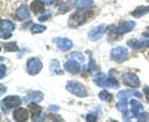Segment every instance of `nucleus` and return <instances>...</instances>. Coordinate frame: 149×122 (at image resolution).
<instances>
[{
    "mask_svg": "<svg viewBox=\"0 0 149 122\" xmlns=\"http://www.w3.org/2000/svg\"><path fill=\"white\" fill-rule=\"evenodd\" d=\"M130 109H132V115H134L136 117L141 114V112H143V106H142L141 102L137 101V100L130 101Z\"/></svg>",
    "mask_w": 149,
    "mask_h": 122,
    "instance_id": "19",
    "label": "nucleus"
},
{
    "mask_svg": "<svg viewBox=\"0 0 149 122\" xmlns=\"http://www.w3.org/2000/svg\"><path fill=\"white\" fill-rule=\"evenodd\" d=\"M65 70H66L67 72L70 74H78L80 72V62H77L76 60H72V59H70L66 64H65Z\"/></svg>",
    "mask_w": 149,
    "mask_h": 122,
    "instance_id": "11",
    "label": "nucleus"
},
{
    "mask_svg": "<svg viewBox=\"0 0 149 122\" xmlns=\"http://www.w3.org/2000/svg\"><path fill=\"white\" fill-rule=\"evenodd\" d=\"M86 121H88V122L97 121V116H96V115H91V114H88V115L86 116Z\"/></svg>",
    "mask_w": 149,
    "mask_h": 122,
    "instance_id": "31",
    "label": "nucleus"
},
{
    "mask_svg": "<svg viewBox=\"0 0 149 122\" xmlns=\"http://www.w3.org/2000/svg\"><path fill=\"white\" fill-rule=\"evenodd\" d=\"M117 109L122 112H125L128 110V105H127V100H119L117 104Z\"/></svg>",
    "mask_w": 149,
    "mask_h": 122,
    "instance_id": "27",
    "label": "nucleus"
},
{
    "mask_svg": "<svg viewBox=\"0 0 149 122\" xmlns=\"http://www.w3.org/2000/svg\"><path fill=\"white\" fill-rule=\"evenodd\" d=\"M123 82L124 85H127L132 88H136L141 85V81H139V79L137 75H134L132 72H128V74H124L123 75Z\"/></svg>",
    "mask_w": 149,
    "mask_h": 122,
    "instance_id": "8",
    "label": "nucleus"
},
{
    "mask_svg": "<svg viewBox=\"0 0 149 122\" xmlns=\"http://www.w3.org/2000/svg\"><path fill=\"white\" fill-rule=\"evenodd\" d=\"M5 69L6 67L1 64V66H0V79H4V76H5V74H6V70Z\"/></svg>",
    "mask_w": 149,
    "mask_h": 122,
    "instance_id": "32",
    "label": "nucleus"
},
{
    "mask_svg": "<svg viewBox=\"0 0 149 122\" xmlns=\"http://www.w3.org/2000/svg\"><path fill=\"white\" fill-rule=\"evenodd\" d=\"M44 98V93L40 92V91H34V92H30L29 95L25 96V102H40L42 101Z\"/></svg>",
    "mask_w": 149,
    "mask_h": 122,
    "instance_id": "13",
    "label": "nucleus"
},
{
    "mask_svg": "<svg viewBox=\"0 0 149 122\" xmlns=\"http://www.w3.org/2000/svg\"><path fill=\"white\" fill-rule=\"evenodd\" d=\"M50 69H51V74H55V75L62 74L61 67H60V62L57 60H52V61H51V62H50Z\"/></svg>",
    "mask_w": 149,
    "mask_h": 122,
    "instance_id": "23",
    "label": "nucleus"
},
{
    "mask_svg": "<svg viewBox=\"0 0 149 122\" xmlns=\"http://www.w3.org/2000/svg\"><path fill=\"white\" fill-rule=\"evenodd\" d=\"M3 104L5 105L6 112H8L9 109H13V107L20 105V104H21V98L17 97V96H8V97H5V98L3 100Z\"/></svg>",
    "mask_w": 149,
    "mask_h": 122,
    "instance_id": "10",
    "label": "nucleus"
},
{
    "mask_svg": "<svg viewBox=\"0 0 149 122\" xmlns=\"http://www.w3.org/2000/svg\"><path fill=\"white\" fill-rule=\"evenodd\" d=\"M98 97L101 98L102 101H106V102H111V101H112V98H113V96H112L111 93H109L108 91H106V90L101 91V92L98 93Z\"/></svg>",
    "mask_w": 149,
    "mask_h": 122,
    "instance_id": "24",
    "label": "nucleus"
},
{
    "mask_svg": "<svg viewBox=\"0 0 149 122\" xmlns=\"http://www.w3.org/2000/svg\"><path fill=\"white\" fill-rule=\"evenodd\" d=\"M92 5H93V0H78L74 6H76L77 10H87Z\"/></svg>",
    "mask_w": 149,
    "mask_h": 122,
    "instance_id": "20",
    "label": "nucleus"
},
{
    "mask_svg": "<svg viewBox=\"0 0 149 122\" xmlns=\"http://www.w3.org/2000/svg\"><path fill=\"white\" fill-rule=\"evenodd\" d=\"M14 120L17 121V122H22V121H26L29 115H27V111L25 109H16L14 111Z\"/></svg>",
    "mask_w": 149,
    "mask_h": 122,
    "instance_id": "15",
    "label": "nucleus"
},
{
    "mask_svg": "<svg viewBox=\"0 0 149 122\" xmlns=\"http://www.w3.org/2000/svg\"><path fill=\"white\" fill-rule=\"evenodd\" d=\"M143 36H146V37H149V26L147 27V31H146V32H143Z\"/></svg>",
    "mask_w": 149,
    "mask_h": 122,
    "instance_id": "39",
    "label": "nucleus"
},
{
    "mask_svg": "<svg viewBox=\"0 0 149 122\" xmlns=\"http://www.w3.org/2000/svg\"><path fill=\"white\" fill-rule=\"evenodd\" d=\"M128 45L133 46V49H142V48H149V39L143 41H129Z\"/></svg>",
    "mask_w": 149,
    "mask_h": 122,
    "instance_id": "22",
    "label": "nucleus"
},
{
    "mask_svg": "<svg viewBox=\"0 0 149 122\" xmlns=\"http://www.w3.org/2000/svg\"><path fill=\"white\" fill-rule=\"evenodd\" d=\"M148 13H149V6H138L130 14H132V16H134V18H142L143 15H146Z\"/></svg>",
    "mask_w": 149,
    "mask_h": 122,
    "instance_id": "21",
    "label": "nucleus"
},
{
    "mask_svg": "<svg viewBox=\"0 0 149 122\" xmlns=\"http://www.w3.org/2000/svg\"><path fill=\"white\" fill-rule=\"evenodd\" d=\"M10 36H11V32H3V34H1L3 39H9Z\"/></svg>",
    "mask_w": 149,
    "mask_h": 122,
    "instance_id": "35",
    "label": "nucleus"
},
{
    "mask_svg": "<svg viewBox=\"0 0 149 122\" xmlns=\"http://www.w3.org/2000/svg\"><path fill=\"white\" fill-rule=\"evenodd\" d=\"M129 96H137V97L141 98L142 93L136 91V90H124V91H119L118 95H117V97L119 98V100H128Z\"/></svg>",
    "mask_w": 149,
    "mask_h": 122,
    "instance_id": "14",
    "label": "nucleus"
},
{
    "mask_svg": "<svg viewBox=\"0 0 149 122\" xmlns=\"http://www.w3.org/2000/svg\"><path fill=\"white\" fill-rule=\"evenodd\" d=\"M134 27H136V22L134 21H124V22H120L114 29L113 32H116V34H118V35H123V34H127V32L132 31Z\"/></svg>",
    "mask_w": 149,
    "mask_h": 122,
    "instance_id": "7",
    "label": "nucleus"
},
{
    "mask_svg": "<svg viewBox=\"0 0 149 122\" xmlns=\"http://www.w3.org/2000/svg\"><path fill=\"white\" fill-rule=\"evenodd\" d=\"M51 111H58V106H50Z\"/></svg>",
    "mask_w": 149,
    "mask_h": 122,
    "instance_id": "38",
    "label": "nucleus"
},
{
    "mask_svg": "<svg viewBox=\"0 0 149 122\" xmlns=\"http://www.w3.org/2000/svg\"><path fill=\"white\" fill-rule=\"evenodd\" d=\"M128 57V50L124 46H117L113 48L111 51V59L117 62H123L124 60H127Z\"/></svg>",
    "mask_w": 149,
    "mask_h": 122,
    "instance_id": "3",
    "label": "nucleus"
},
{
    "mask_svg": "<svg viewBox=\"0 0 149 122\" xmlns=\"http://www.w3.org/2000/svg\"><path fill=\"white\" fill-rule=\"evenodd\" d=\"M15 16L19 19V20H29V18H30L29 8H27L26 5H21V6L16 10Z\"/></svg>",
    "mask_w": 149,
    "mask_h": 122,
    "instance_id": "12",
    "label": "nucleus"
},
{
    "mask_svg": "<svg viewBox=\"0 0 149 122\" xmlns=\"http://www.w3.org/2000/svg\"><path fill=\"white\" fill-rule=\"evenodd\" d=\"M0 87H1V95H3V93H4V91H5V90H6V87H5V86H4V85H1V86H0Z\"/></svg>",
    "mask_w": 149,
    "mask_h": 122,
    "instance_id": "40",
    "label": "nucleus"
},
{
    "mask_svg": "<svg viewBox=\"0 0 149 122\" xmlns=\"http://www.w3.org/2000/svg\"><path fill=\"white\" fill-rule=\"evenodd\" d=\"M46 30V27L41 24H34L31 26V32L32 34H40V32H44Z\"/></svg>",
    "mask_w": 149,
    "mask_h": 122,
    "instance_id": "25",
    "label": "nucleus"
},
{
    "mask_svg": "<svg viewBox=\"0 0 149 122\" xmlns=\"http://www.w3.org/2000/svg\"><path fill=\"white\" fill-rule=\"evenodd\" d=\"M41 1H44L46 5H52V4L56 1V0H41Z\"/></svg>",
    "mask_w": 149,
    "mask_h": 122,
    "instance_id": "36",
    "label": "nucleus"
},
{
    "mask_svg": "<svg viewBox=\"0 0 149 122\" xmlns=\"http://www.w3.org/2000/svg\"><path fill=\"white\" fill-rule=\"evenodd\" d=\"M88 70H90L91 72H98L100 71L98 66H97L96 62L93 60H90V64H88Z\"/></svg>",
    "mask_w": 149,
    "mask_h": 122,
    "instance_id": "29",
    "label": "nucleus"
},
{
    "mask_svg": "<svg viewBox=\"0 0 149 122\" xmlns=\"http://www.w3.org/2000/svg\"><path fill=\"white\" fill-rule=\"evenodd\" d=\"M29 110L31 112V115H32V120H36L37 117L40 116L41 114V107L37 105V102H30L29 104Z\"/></svg>",
    "mask_w": 149,
    "mask_h": 122,
    "instance_id": "18",
    "label": "nucleus"
},
{
    "mask_svg": "<svg viewBox=\"0 0 149 122\" xmlns=\"http://www.w3.org/2000/svg\"><path fill=\"white\" fill-rule=\"evenodd\" d=\"M66 90L77 97H86L87 96V90H86L85 85H82V83L78 81H68L66 83Z\"/></svg>",
    "mask_w": 149,
    "mask_h": 122,
    "instance_id": "2",
    "label": "nucleus"
},
{
    "mask_svg": "<svg viewBox=\"0 0 149 122\" xmlns=\"http://www.w3.org/2000/svg\"><path fill=\"white\" fill-rule=\"evenodd\" d=\"M0 29H1V34L3 32H13V30L15 29V25L10 20H1L0 21Z\"/></svg>",
    "mask_w": 149,
    "mask_h": 122,
    "instance_id": "17",
    "label": "nucleus"
},
{
    "mask_svg": "<svg viewBox=\"0 0 149 122\" xmlns=\"http://www.w3.org/2000/svg\"><path fill=\"white\" fill-rule=\"evenodd\" d=\"M54 43L57 45V48L61 51H68L70 49H72V41L70 39H63V37H56L54 39Z\"/></svg>",
    "mask_w": 149,
    "mask_h": 122,
    "instance_id": "9",
    "label": "nucleus"
},
{
    "mask_svg": "<svg viewBox=\"0 0 149 122\" xmlns=\"http://www.w3.org/2000/svg\"><path fill=\"white\" fill-rule=\"evenodd\" d=\"M47 117H49L47 120H50V121H62V120H61V117H58V116L50 115V116H47Z\"/></svg>",
    "mask_w": 149,
    "mask_h": 122,
    "instance_id": "34",
    "label": "nucleus"
},
{
    "mask_svg": "<svg viewBox=\"0 0 149 122\" xmlns=\"http://www.w3.org/2000/svg\"><path fill=\"white\" fill-rule=\"evenodd\" d=\"M144 95H146L147 100L149 101V87H144Z\"/></svg>",
    "mask_w": 149,
    "mask_h": 122,
    "instance_id": "37",
    "label": "nucleus"
},
{
    "mask_svg": "<svg viewBox=\"0 0 149 122\" xmlns=\"http://www.w3.org/2000/svg\"><path fill=\"white\" fill-rule=\"evenodd\" d=\"M93 81H95V83L97 86L100 87H103V88H108V87H118L119 83L118 81L116 80L114 77L112 76H107L106 74L103 72H98L95 76V79H93Z\"/></svg>",
    "mask_w": 149,
    "mask_h": 122,
    "instance_id": "1",
    "label": "nucleus"
},
{
    "mask_svg": "<svg viewBox=\"0 0 149 122\" xmlns=\"http://www.w3.org/2000/svg\"><path fill=\"white\" fill-rule=\"evenodd\" d=\"M68 59H72V60H76L77 62H80V64H82L83 61H85V56H83L82 54H80V53H72L71 55L68 56Z\"/></svg>",
    "mask_w": 149,
    "mask_h": 122,
    "instance_id": "26",
    "label": "nucleus"
},
{
    "mask_svg": "<svg viewBox=\"0 0 149 122\" xmlns=\"http://www.w3.org/2000/svg\"><path fill=\"white\" fill-rule=\"evenodd\" d=\"M45 5L46 4L41 1V0H35V1L31 3V10L34 14H40L45 10Z\"/></svg>",
    "mask_w": 149,
    "mask_h": 122,
    "instance_id": "16",
    "label": "nucleus"
},
{
    "mask_svg": "<svg viewBox=\"0 0 149 122\" xmlns=\"http://www.w3.org/2000/svg\"><path fill=\"white\" fill-rule=\"evenodd\" d=\"M50 16H51V14L47 13V14H45V15L40 16V18H39V20H40V21H46V20H49V18H50Z\"/></svg>",
    "mask_w": 149,
    "mask_h": 122,
    "instance_id": "33",
    "label": "nucleus"
},
{
    "mask_svg": "<svg viewBox=\"0 0 149 122\" xmlns=\"http://www.w3.org/2000/svg\"><path fill=\"white\" fill-rule=\"evenodd\" d=\"M107 31V25H100V26H96L88 32V39L92 40V41H97L100 40L103 34Z\"/></svg>",
    "mask_w": 149,
    "mask_h": 122,
    "instance_id": "6",
    "label": "nucleus"
},
{
    "mask_svg": "<svg viewBox=\"0 0 149 122\" xmlns=\"http://www.w3.org/2000/svg\"><path fill=\"white\" fill-rule=\"evenodd\" d=\"M92 11H90V13H85V14H73V15L70 18V26H77V25H81V24H83L85 21H87L88 20V18H90L91 15H92Z\"/></svg>",
    "mask_w": 149,
    "mask_h": 122,
    "instance_id": "5",
    "label": "nucleus"
},
{
    "mask_svg": "<svg viewBox=\"0 0 149 122\" xmlns=\"http://www.w3.org/2000/svg\"><path fill=\"white\" fill-rule=\"evenodd\" d=\"M137 118H138V121H149V116L146 112H141V114L137 116Z\"/></svg>",
    "mask_w": 149,
    "mask_h": 122,
    "instance_id": "30",
    "label": "nucleus"
},
{
    "mask_svg": "<svg viewBox=\"0 0 149 122\" xmlns=\"http://www.w3.org/2000/svg\"><path fill=\"white\" fill-rule=\"evenodd\" d=\"M41 69H42V62H41L40 59L37 57H32L27 61V65H26V70H27V74L29 75H32V76H35L37 75Z\"/></svg>",
    "mask_w": 149,
    "mask_h": 122,
    "instance_id": "4",
    "label": "nucleus"
},
{
    "mask_svg": "<svg viewBox=\"0 0 149 122\" xmlns=\"http://www.w3.org/2000/svg\"><path fill=\"white\" fill-rule=\"evenodd\" d=\"M3 48L5 49L6 51H17L19 50L16 43H6V44L3 45Z\"/></svg>",
    "mask_w": 149,
    "mask_h": 122,
    "instance_id": "28",
    "label": "nucleus"
}]
</instances>
